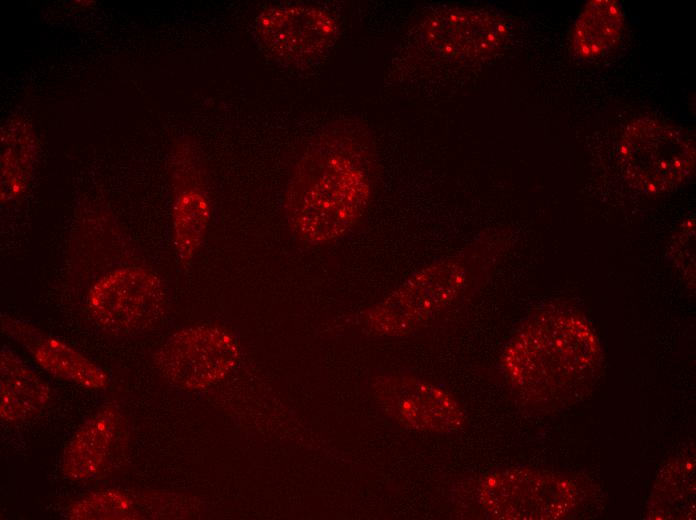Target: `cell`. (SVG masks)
Wrapping results in <instances>:
<instances>
[{
  "mask_svg": "<svg viewBox=\"0 0 696 520\" xmlns=\"http://www.w3.org/2000/svg\"><path fill=\"white\" fill-rule=\"evenodd\" d=\"M469 276L463 255L430 263L411 274L371 310L370 324L386 335L409 333L457 299Z\"/></svg>",
  "mask_w": 696,
  "mask_h": 520,
  "instance_id": "obj_4",
  "label": "cell"
},
{
  "mask_svg": "<svg viewBox=\"0 0 696 520\" xmlns=\"http://www.w3.org/2000/svg\"><path fill=\"white\" fill-rule=\"evenodd\" d=\"M618 159L623 176L633 188L650 195L666 193L694 173V136L656 118H638L623 131Z\"/></svg>",
  "mask_w": 696,
  "mask_h": 520,
  "instance_id": "obj_3",
  "label": "cell"
},
{
  "mask_svg": "<svg viewBox=\"0 0 696 520\" xmlns=\"http://www.w3.org/2000/svg\"><path fill=\"white\" fill-rule=\"evenodd\" d=\"M1 326L44 370L57 378L93 390L107 385L108 378L100 367L55 336L27 321L8 316L1 318Z\"/></svg>",
  "mask_w": 696,
  "mask_h": 520,
  "instance_id": "obj_10",
  "label": "cell"
},
{
  "mask_svg": "<svg viewBox=\"0 0 696 520\" xmlns=\"http://www.w3.org/2000/svg\"><path fill=\"white\" fill-rule=\"evenodd\" d=\"M578 499L570 480L533 470L493 476L483 491L491 514L509 519H562L576 509Z\"/></svg>",
  "mask_w": 696,
  "mask_h": 520,
  "instance_id": "obj_7",
  "label": "cell"
},
{
  "mask_svg": "<svg viewBox=\"0 0 696 520\" xmlns=\"http://www.w3.org/2000/svg\"><path fill=\"white\" fill-rule=\"evenodd\" d=\"M391 395L386 405L400 423L416 429L448 431L457 427L462 414L457 403L444 391L410 377L385 379Z\"/></svg>",
  "mask_w": 696,
  "mask_h": 520,
  "instance_id": "obj_11",
  "label": "cell"
},
{
  "mask_svg": "<svg viewBox=\"0 0 696 520\" xmlns=\"http://www.w3.org/2000/svg\"><path fill=\"white\" fill-rule=\"evenodd\" d=\"M239 359L235 337L225 328L202 324L172 334L154 353L159 373L181 388H206L224 378Z\"/></svg>",
  "mask_w": 696,
  "mask_h": 520,
  "instance_id": "obj_5",
  "label": "cell"
},
{
  "mask_svg": "<svg viewBox=\"0 0 696 520\" xmlns=\"http://www.w3.org/2000/svg\"><path fill=\"white\" fill-rule=\"evenodd\" d=\"M210 219L206 194L197 187L181 190L173 208V243L181 262H189L205 238Z\"/></svg>",
  "mask_w": 696,
  "mask_h": 520,
  "instance_id": "obj_16",
  "label": "cell"
},
{
  "mask_svg": "<svg viewBox=\"0 0 696 520\" xmlns=\"http://www.w3.org/2000/svg\"><path fill=\"white\" fill-rule=\"evenodd\" d=\"M29 133L12 132L2 140L1 197L13 200L26 189L33 167L35 149Z\"/></svg>",
  "mask_w": 696,
  "mask_h": 520,
  "instance_id": "obj_17",
  "label": "cell"
},
{
  "mask_svg": "<svg viewBox=\"0 0 696 520\" xmlns=\"http://www.w3.org/2000/svg\"><path fill=\"white\" fill-rule=\"evenodd\" d=\"M166 291L154 272L125 267L113 270L91 287L87 306L91 317L112 332H134L152 325L163 311Z\"/></svg>",
  "mask_w": 696,
  "mask_h": 520,
  "instance_id": "obj_6",
  "label": "cell"
},
{
  "mask_svg": "<svg viewBox=\"0 0 696 520\" xmlns=\"http://www.w3.org/2000/svg\"><path fill=\"white\" fill-rule=\"evenodd\" d=\"M694 462L678 458L659 474L650 498L653 519H684L694 516Z\"/></svg>",
  "mask_w": 696,
  "mask_h": 520,
  "instance_id": "obj_15",
  "label": "cell"
},
{
  "mask_svg": "<svg viewBox=\"0 0 696 520\" xmlns=\"http://www.w3.org/2000/svg\"><path fill=\"white\" fill-rule=\"evenodd\" d=\"M120 426L118 410L106 406L90 416L76 431L63 456L64 474L75 480L90 479L104 468Z\"/></svg>",
  "mask_w": 696,
  "mask_h": 520,
  "instance_id": "obj_12",
  "label": "cell"
},
{
  "mask_svg": "<svg viewBox=\"0 0 696 520\" xmlns=\"http://www.w3.org/2000/svg\"><path fill=\"white\" fill-rule=\"evenodd\" d=\"M513 386L544 407H563L584 397L601 367L598 338L580 315L546 309L530 316L502 358Z\"/></svg>",
  "mask_w": 696,
  "mask_h": 520,
  "instance_id": "obj_2",
  "label": "cell"
},
{
  "mask_svg": "<svg viewBox=\"0 0 696 520\" xmlns=\"http://www.w3.org/2000/svg\"><path fill=\"white\" fill-rule=\"evenodd\" d=\"M623 25L624 15L617 1H589L573 27L574 53L583 59L601 56L620 38Z\"/></svg>",
  "mask_w": 696,
  "mask_h": 520,
  "instance_id": "obj_14",
  "label": "cell"
},
{
  "mask_svg": "<svg viewBox=\"0 0 696 520\" xmlns=\"http://www.w3.org/2000/svg\"><path fill=\"white\" fill-rule=\"evenodd\" d=\"M51 397L50 387L12 350L3 347L0 356V415L6 422H19L40 413Z\"/></svg>",
  "mask_w": 696,
  "mask_h": 520,
  "instance_id": "obj_13",
  "label": "cell"
},
{
  "mask_svg": "<svg viewBox=\"0 0 696 520\" xmlns=\"http://www.w3.org/2000/svg\"><path fill=\"white\" fill-rule=\"evenodd\" d=\"M673 253L675 263L679 261L678 267L682 269L686 276H694V219H689L680 228L675 239Z\"/></svg>",
  "mask_w": 696,
  "mask_h": 520,
  "instance_id": "obj_19",
  "label": "cell"
},
{
  "mask_svg": "<svg viewBox=\"0 0 696 520\" xmlns=\"http://www.w3.org/2000/svg\"><path fill=\"white\" fill-rule=\"evenodd\" d=\"M257 34L267 50L287 64L318 59L337 35L335 20L309 5H288L264 10L257 19Z\"/></svg>",
  "mask_w": 696,
  "mask_h": 520,
  "instance_id": "obj_9",
  "label": "cell"
},
{
  "mask_svg": "<svg viewBox=\"0 0 696 520\" xmlns=\"http://www.w3.org/2000/svg\"><path fill=\"white\" fill-rule=\"evenodd\" d=\"M133 510V501L126 493L103 489L93 491L74 502L68 509L67 517L75 520L127 519Z\"/></svg>",
  "mask_w": 696,
  "mask_h": 520,
  "instance_id": "obj_18",
  "label": "cell"
},
{
  "mask_svg": "<svg viewBox=\"0 0 696 520\" xmlns=\"http://www.w3.org/2000/svg\"><path fill=\"white\" fill-rule=\"evenodd\" d=\"M369 156L361 137L347 130H328L308 144L285 193V217L295 238L326 244L357 224L371 197Z\"/></svg>",
  "mask_w": 696,
  "mask_h": 520,
  "instance_id": "obj_1",
  "label": "cell"
},
{
  "mask_svg": "<svg viewBox=\"0 0 696 520\" xmlns=\"http://www.w3.org/2000/svg\"><path fill=\"white\" fill-rule=\"evenodd\" d=\"M420 36L439 57L471 62L498 52L508 38V27L499 15L486 10L448 8L429 15Z\"/></svg>",
  "mask_w": 696,
  "mask_h": 520,
  "instance_id": "obj_8",
  "label": "cell"
}]
</instances>
